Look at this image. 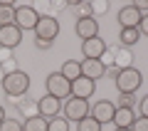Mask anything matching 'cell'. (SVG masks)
<instances>
[{
  "label": "cell",
  "instance_id": "8",
  "mask_svg": "<svg viewBox=\"0 0 148 131\" xmlns=\"http://www.w3.org/2000/svg\"><path fill=\"white\" fill-rule=\"evenodd\" d=\"M106 42L101 40V37H91V40H84L82 42V54H84V59H101L106 54Z\"/></svg>",
  "mask_w": 148,
  "mask_h": 131
},
{
  "label": "cell",
  "instance_id": "6",
  "mask_svg": "<svg viewBox=\"0 0 148 131\" xmlns=\"http://www.w3.org/2000/svg\"><path fill=\"white\" fill-rule=\"evenodd\" d=\"M37 22H40V12H37L32 5H15V25L20 27L22 32L25 30H35Z\"/></svg>",
  "mask_w": 148,
  "mask_h": 131
},
{
  "label": "cell",
  "instance_id": "35",
  "mask_svg": "<svg viewBox=\"0 0 148 131\" xmlns=\"http://www.w3.org/2000/svg\"><path fill=\"white\" fill-rule=\"evenodd\" d=\"M114 131H131V129H114Z\"/></svg>",
  "mask_w": 148,
  "mask_h": 131
},
{
  "label": "cell",
  "instance_id": "13",
  "mask_svg": "<svg viewBox=\"0 0 148 131\" xmlns=\"http://www.w3.org/2000/svg\"><path fill=\"white\" fill-rule=\"evenodd\" d=\"M94 89H96V82H91L86 77H79L72 82V97H77V99H89L94 94Z\"/></svg>",
  "mask_w": 148,
  "mask_h": 131
},
{
  "label": "cell",
  "instance_id": "9",
  "mask_svg": "<svg viewBox=\"0 0 148 131\" xmlns=\"http://www.w3.org/2000/svg\"><path fill=\"white\" fill-rule=\"evenodd\" d=\"M74 32L82 42L84 40H91V37H99V22L94 17H82V20L74 22Z\"/></svg>",
  "mask_w": 148,
  "mask_h": 131
},
{
  "label": "cell",
  "instance_id": "21",
  "mask_svg": "<svg viewBox=\"0 0 148 131\" xmlns=\"http://www.w3.org/2000/svg\"><path fill=\"white\" fill-rule=\"evenodd\" d=\"M22 131H47V119L45 116H32V119L22 121Z\"/></svg>",
  "mask_w": 148,
  "mask_h": 131
},
{
  "label": "cell",
  "instance_id": "4",
  "mask_svg": "<svg viewBox=\"0 0 148 131\" xmlns=\"http://www.w3.org/2000/svg\"><path fill=\"white\" fill-rule=\"evenodd\" d=\"M89 111H91L89 99H77V97H69V99L62 104V114H64V119H67V121H77V124H79L82 119H86V116H89Z\"/></svg>",
  "mask_w": 148,
  "mask_h": 131
},
{
  "label": "cell",
  "instance_id": "17",
  "mask_svg": "<svg viewBox=\"0 0 148 131\" xmlns=\"http://www.w3.org/2000/svg\"><path fill=\"white\" fill-rule=\"evenodd\" d=\"M12 104L17 106V111H20L22 119H32V116L40 114V109H37V101H35V99H12Z\"/></svg>",
  "mask_w": 148,
  "mask_h": 131
},
{
  "label": "cell",
  "instance_id": "11",
  "mask_svg": "<svg viewBox=\"0 0 148 131\" xmlns=\"http://www.w3.org/2000/svg\"><path fill=\"white\" fill-rule=\"evenodd\" d=\"M37 109H40V116L54 119V116H59V111H62V101L54 99V97H49V94H45L42 99H37Z\"/></svg>",
  "mask_w": 148,
  "mask_h": 131
},
{
  "label": "cell",
  "instance_id": "18",
  "mask_svg": "<svg viewBox=\"0 0 148 131\" xmlns=\"http://www.w3.org/2000/svg\"><path fill=\"white\" fill-rule=\"evenodd\" d=\"M59 74H62L64 79H69V82L79 79L82 77V62L79 59H67V62L62 64V69H59Z\"/></svg>",
  "mask_w": 148,
  "mask_h": 131
},
{
  "label": "cell",
  "instance_id": "31",
  "mask_svg": "<svg viewBox=\"0 0 148 131\" xmlns=\"http://www.w3.org/2000/svg\"><path fill=\"white\" fill-rule=\"evenodd\" d=\"M138 32H141V37H148V12L141 17V22H138Z\"/></svg>",
  "mask_w": 148,
  "mask_h": 131
},
{
  "label": "cell",
  "instance_id": "27",
  "mask_svg": "<svg viewBox=\"0 0 148 131\" xmlns=\"http://www.w3.org/2000/svg\"><path fill=\"white\" fill-rule=\"evenodd\" d=\"M119 106L133 109V106H136V94H119Z\"/></svg>",
  "mask_w": 148,
  "mask_h": 131
},
{
  "label": "cell",
  "instance_id": "26",
  "mask_svg": "<svg viewBox=\"0 0 148 131\" xmlns=\"http://www.w3.org/2000/svg\"><path fill=\"white\" fill-rule=\"evenodd\" d=\"M0 131H22V121L20 119H5L0 124Z\"/></svg>",
  "mask_w": 148,
  "mask_h": 131
},
{
  "label": "cell",
  "instance_id": "29",
  "mask_svg": "<svg viewBox=\"0 0 148 131\" xmlns=\"http://www.w3.org/2000/svg\"><path fill=\"white\" fill-rule=\"evenodd\" d=\"M131 131H148V119H143V116H136V121H133Z\"/></svg>",
  "mask_w": 148,
  "mask_h": 131
},
{
  "label": "cell",
  "instance_id": "12",
  "mask_svg": "<svg viewBox=\"0 0 148 131\" xmlns=\"http://www.w3.org/2000/svg\"><path fill=\"white\" fill-rule=\"evenodd\" d=\"M104 74H106V67H104L101 59H84V62H82V77L96 82V79H101Z\"/></svg>",
  "mask_w": 148,
  "mask_h": 131
},
{
  "label": "cell",
  "instance_id": "23",
  "mask_svg": "<svg viewBox=\"0 0 148 131\" xmlns=\"http://www.w3.org/2000/svg\"><path fill=\"white\" fill-rule=\"evenodd\" d=\"M77 131H101V124L94 119V116H86L77 124Z\"/></svg>",
  "mask_w": 148,
  "mask_h": 131
},
{
  "label": "cell",
  "instance_id": "28",
  "mask_svg": "<svg viewBox=\"0 0 148 131\" xmlns=\"http://www.w3.org/2000/svg\"><path fill=\"white\" fill-rule=\"evenodd\" d=\"M15 62V57H12V50L8 47H0V67H5V64Z\"/></svg>",
  "mask_w": 148,
  "mask_h": 131
},
{
  "label": "cell",
  "instance_id": "32",
  "mask_svg": "<svg viewBox=\"0 0 148 131\" xmlns=\"http://www.w3.org/2000/svg\"><path fill=\"white\" fill-rule=\"evenodd\" d=\"M35 47H37V50H49V47H52V42H47V40H35Z\"/></svg>",
  "mask_w": 148,
  "mask_h": 131
},
{
  "label": "cell",
  "instance_id": "34",
  "mask_svg": "<svg viewBox=\"0 0 148 131\" xmlns=\"http://www.w3.org/2000/svg\"><path fill=\"white\" fill-rule=\"evenodd\" d=\"M3 77H5V72H3V67H0V82H3Z\"/></svg>",
  "mask_w": 148,
  "mask_h": 131
},
{
  "label": "cell",
  "instance_id": "22",
  "mask_svg": "<svg viewBox=\"0 0 148 131\" xmlns=\"http://www.w3.org/2000/svg\"><path fill=\"white\" fill-rule=\"evenodd\" d=\"M47 131H69V121L64 119V116L47 119Z\"/></svg>",
  "mask_w": 148,
  "mask_h": 131
},
{
  "label": "cell",
  "instance_id": "10",
  "mask_svg": "<svg viewBox=\"0 0 148 131\" xmlns=\"http://www.w3.org/2000/svg\"><path fill=\"white\" fill-rule=\"evenodd\" d=\"M20 42H22V30H20L17 25H5V27H0V47L15 50Z\"/></svg>",
  "mask_w": 148,
  "mask_h": 131
},
{
  "label": "cell",
  "instance_id": "33",
  "mask_svg": "<svg viewBox=\"0 0 148 131\" xmlns=\"http://www.w3.org/2000/svg\"><path fill=\"white\" fill-rule=\"evenodd\" d=\"M3 121H5V109L0 106V124H3Z\"/></svg>",
  "mask_w": 148,
  "mask_h": 131
},
{
  "label": "cell",
  "instance_id": "19",
  "mask_svg": "<svg viewBox=\"0 0 148 131\" xmlns=\"http://www.w3.org/2000/svg\"><path fill=\"white\" fill-rule=\"evenodd\" d=\"M138 40H141V32H138V27H123L121 35H119V42H121V47H128V50H131Z\"/></svg>",
  "mask_w": 148,
  "mask_h": 131
},
{
  "label": "cell",
  "instance_id": "15",
  "mask_svg": "<svg viewBox=\"0 0 148 131\" xmlns=\"http://www.w3.org/2000/svg\"><path fill=\"white\" fill-rule=\"evenodd\" d=\"M133 121H136V111H133V109H123V106H116V114H114V121H111L116 129H131Z\"/></svg>",
  "mask_w": 148,
  "mask_h": 131
},
{
  "label": "cell",
  "instance_id": "24",
  "mask_svg": "<svg viewBox=\"0 0 148 131\" xmlns=\"http://www.w3.org/2000/svg\"><path fill=\"white\" fill-rule=\"evenodd\" d=\"M69 8L77 10V20H82V17H91V5H89V3H69Z\"/></svg>",
  "mask_w": 148,
  "mask_h": 131
},
{
  "label": "cell",
  "instance_id": "16",
  "mask_svg": "<svg viewBox=\"0 0 148 131\" xmlns=\"http://www.w3.org/2000/svg\"><path fill=\"white\" fill-rule=\"evenodd\" d=\"M131 62H133V52L128 47H116L114 50V69H128L131 67Z\"/></svg>",
  "mask_w": 148,
  "mask_h": 131
},
{
  "label": "cell",
  "instance_id": "20",
  "mask_svg": "<svg viewBox=\"0 0 148 131\" xmlns=\"http://www.w3.org/2000/svg\"><path fill=\"white\" fill-rule=\"evenodd\" d=\"M15 25V5L12 3H0V27Z\"/></svg>",
  "mask_w": 148,
  "mask_h": 131
},
{
  "label": "cell",
  "instance_id": "25",
  "mask_svg": "<svg viewBox=\"0 0 148 131\" xmlns=\"http://www.w3.org/2000/svg\"><path fill=\"white\" fill-rule=\"evenodd\" d=\"M91 17L96 20V15H104V12H109V3L106 0H91Z\"/></svg>",
  "mask_w": 148,
  "mask_h": 131
},
{
  "label": "cell",
  "instance_id": "3",
  "mask_svg": "<svg viewBox=\"0 0 148 131\" xmlns=\"http://www.w3.org/2000/svg\"><path fill=\"white\" fill-rule=\"evenodd\" d=\"M45 87H47V94L54 97V99H59V101L72 97V82H69V79H64L59 72L47 74V79H45Z\"/></svg>",
  "mask_w": 148,
  "mask_h": 131
},
{
  "label": "cell",
  "instance_id": "5",
  "mask_svg": "<svg viewBox=\"0 0 148 131\" xmlns=\"http://www.w3.org/2000/svg\"><path fill=\"white\" fill-rule=\"evenodd\" d=\"M59 20L54 15H40V22L32 32H35V40H47V42H54V37L59 35Z\"/></svg>",
  "mask_w": 148,
  "mask_h": 131
},
{
  "label": "cell",
  "instance_id": "14",
  "mask_svg": "<svg viewBox=\"0 0 148 131\" xmlns=\"http://www.w3.org/2000/svg\"><path fill=\"white\" fill-rule=\"evenodd\" d=\"M141 17H143V12H138L133 5H123L119 10V25H121V30L123 27H138Z\"/></svg>",
  "mask_w": 148,
  "mask_h": 131
},
{
  "label": "cell",
  "instance_id": "30",
  "mask_svg": "<svg viewBox=\"0 0 148 131\" xmlns=\"http://www.w3.org/2000/svg\"><path fill=\"white\" fill-rule=\"evenodd\" d=\"M138 114H141L143 119H148V94L141 97V101H138Z\"/></svg>",
  "mask_w": 148,
  "mask_h": 131
},
{
  "label": "cell",
  "instance_id": "2",
  "mask_svg": "<svg viewBox=\"0 0 148 131\" xmlns=\"http://www.w3.org/2000/svg\"><path fill=\"white\" fill-rule=\"evenodd\" d=\"M141 84H143V74L138 72L136 67L121 69V72L116 74V89H119V94H136Z\"/></svg>",
  "mask_w": 148,
  "mask_h": 131
},
{
  "label": "cell",
  "instance_id": "1",
  "mask_svg": "<svg viewBox=\"0 0 148 131\" xmlns=\"http://www.w3.org/2000/svg\"><path fill=\"white\" fill-rule=\"evenodd\" d=\"M0 87H3V92H5L8 97L20 99V97H25L27 89H30V77H27V72H22V69H15V72H8L5 77H3Z\"/></svg>",
  "mask_w": 148,
  "mask_h": 131
},
{
  "label": "cell",
  "instance_id": "7",
  "mask_svg": "<svg viewBox=\"0 0 148 131\" xmlns=\"http://www.w3.org/2000/svg\"><path fill=\"white\" fill-rule=\"evenodd\" d=\"M114 114H116V104H114V101H106V99L96 101V104L91 106V111H89V116H94L101 126L109 124V121H114Z\"/></svg>",
  "mask_w": 148,
  "mask_h": 131
}]
</instances>
